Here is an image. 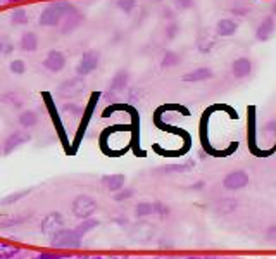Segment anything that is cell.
Returning a JSON list of instances; mask_svg holds the SVG:
<instances>
[{
	"mask_svg": "<svg viewBox=\"0 0 276 259\" xmlns=\"http://www.w3.org/2000/svg\"><path fill=\"white\" fill-rule=\"evenodd\" d=\"M274 33V19L271 16H266L261 25L255 30V38L258 42H268Z\"/></svg>",
	"mask_w": 276,
	"mask_h": 259,
	"instance_id": "obj_13",
	"label": "cell"
},
{
	"mask_svg": "<svg viewBox=\"0 0 276 259\" xmlns=\"http://www.w3.org/2000/svg\"><path fill=\"white\" fill-rule=\"evenodd\" d=\"M63 228H64V218H63V214H59V213L47 214L45 218L42 220V225H40L42 233L49 235V237H52V235L57 233Z\"/></svg>",
	"mask_w": 276,
	"mask_h": 259,
	"instance_id": "obj_7",
	"label": "cell"
},
{
	"mask_svg": "<svg viewBox=\"0 0 276 259\" xmlns=\"http://www.w3.org/2000/svg\"><path fill=\"white\" fill-rule=\"evenodd\" d=\"M66 55L61 50H50L44 59V68L50 73H61L66 68Z\"/></svg>",
	"mask_w": 276,
	"mask_h": 259,
	"instance_id": "obj_8",
	"label": "cell"
},
{
	"mask_svg": "<svg viewBox=\"0 0 276 259\" xmlns=\"http://www.w3.org/2000/svg\"><path fill=\"white\" fill-rule=\"evenodd\" d=\"M274 149H276V145H274Z\"/></svg>",
	"mask_w": 276,
	"mask_h": 259,
	"instance_id": "obj_42",
	"label": "cell"
},
{
	"mask_svg": "<svg viewBox=\"0 0 276 259\" xmlns=\"http://www.w3.org/2000/svg\"><path fill=\"white\" fill-rule=\"evenodd\" d=\"M128 82H130V74H128L126 69H120L111 79V87H109V92L111 93H120L128 87Z\"/></svg>",
	"mask_w": 276,
	"mask_h": 259,
	"instance_id": "obj_14",
	"label": "cell"
},
{
	"mask_svg": "<svg viewBox=\"0 0 276 259\" xmlns=\"http://www.w3.org/2000/svg\"><path fill=\"white\" fill-rule=\"evenodd\" d=\"M212 76L214 73L211 68H195L192 71L185 73L182 79L185 83H201V82H206V79H211Z\"/></svg>",
	"mask_w": 276,
	"mask_h": 259,
	"instance_id": "obj_12",
	"label": "cell"
},
{
	"mask_svg": "<svg viewBox=\"0 0 276 259\" xmlns=\"http://www.w3.org/2000/svg\"><path fill=\"white\" fill-rule=\"evenodd\" d=\"M255 106L247 107V147L252 155L258 157H268L273 154V150H263L258 145V114H255Z\"/></svg>",
	"mask_w": 276,
	"mask_h": 259,
	"instance_id": "obj_1",
	"label": "cell"
},
{
	"mask_svg": "<svg viewBox=\"0 0 276 259\" xmlns=\"http://www.w3.org/2000/svg\"><path fill=\"white\" fill-rule=\"evenodd\" d=\"M14 52V44L7 36H0V55H11Z\"/></svg>",
	"mask_w": 276,
	"mask_h": 259,
	"instance_id": "obj_25",
	"label": "cell"
},
{
	"mask_svg": "<svg viewBox=\"0 0 276 259\" xmlns=\"http://www.w3.org/2000/svg\"><path fill=\"white\" fill-rule=\"evenodd\" d=\"M61 257H63L61 254H52V252H42L36 256V259H61Z\"/></svg>",
	"mask_w": 276,
	"mask_h": 259,
	"instance_id": "obj_34",
	"label": "cell"
},
{
	"mask_svg": "<svg viewBox=\"0 0 276 259\" xmlns=\"http://www.w3.org/2000/svg\"><path fill=\"white\" fill-rule=\"evenodd\" d=\"M131 195H133L131 188H121V190H117L116 194H114V199H116V201H125V199H130Z\"/></svg>",
	"mask_w": 276,
	"mask_h": 259,
	"instance_id": "obj_31",
	"label": "cell"
},
{
	"mask_svg": "<svg viewBox=\"0 0 276 259\" xmlns=\"http://www.w3.org/2000/svg\"><path fill=\"white\" fill-rule=\"evenodd\" d=\"M180 63V57H178V54L173 50H168L166 54L163 55V61H161V66H163L164 69H168V68H174L176 64Z\"/></svg>",
	"mask_w": 276,
	"mask_h": 259,
	"instance_id": "obj_22",
	"label": "cell"
},
{
	"mask_svg": "<svg viewBox=\"0 0 276 259\" xmlns=\"http://www.w3.org/2000/svg\"><path fill=\"white\" fill-rule=\"evenodd\" d=\"M111 259H128V257H125V256H114V257H111Z\"/></svg>",
	"mask_w": 276,
	"mask_h": 259,
	"instance_id": "obj_38",
	"label": "cell"
},
{
	"mask_svg": "<svg viewBox=\"0 0 276 259\" xmlns=\"http://www.w3.org/2000/svg\"><path fill=\"white\" fill-rule=\"evenodd\" d=\"M190 166H185V164H180V166H171V168H166L164 171L168 173H180V171H188Z\"/></svg>",
	"mask_w": 276,
	"mask_h": 259,
	"instance_id": "obj_33",
	"label": "cell"
},
{
	"mask_svg": "<svg viewBox=\"0 0 276 259\" xmlns=\"http://www.w3.org/2000/svg\"><path fill=\"white\" fill-rule=\"evenodd\" d=\"M28 192L30 190H23V192H14V194H11V195H7V197H4L2 201H0V204H14V202H17L19 199H23Z\"/></svg>",
	"mask_w": 276,
	"mask_h": 259,
	"instance_id": "obj_29",
	"label": "cell"
},
{
	"mask_svg": "<svg viewBox=\"0 0 276 259\" xmlns=\"http://www.w3.org/2000/svg\"><path fill=\"white\" fill-rule=\"evenodd\" d=\"M250 73H252V61L249 57H239L236 61H233L231 74L236 79H244L247 76H250Z\"/></svg>",
	"mask_w": 276,
	"mask_h": 259,
	"instance_id": "obj_11",
	"label": "cell"
},
{
	"mask_svg": "<svg viewBox=\"0 0 276 259\" xmlns=\"http://www.w3.org/2000/svg\"><path fill=\"white\" fill-rule=\"evenodd\" d=\"M71 211H73V214L76 216V218L88 220L90 216L97 211V202H95L93 197L82 194L73 201V204H71Z\"/></svg>",
	"mask_w": 276,
	"mask_h": 259,
	"instance_id": "obj_3",
	"label": "cell"
},
{
	"mask_svg": "<svg viewBox=\"0 0 276 259\" xmlns=\"http://www.w3.org/2000/svg\"><path fill=\"white\" fill-rule=\"evenodd\" d=\"M19 2H23V0H9V4H19Z\"/></svg>",
	"mask_w": 276,
	"mask_h": 259,
	"instance_id": "obj_37",
	"label": "cell"
},
{
	"mask_svg": "<svg viewBox=\"0 0 276 259\" xmlns=\"http://www.w3.org/2000/svg\"><path fill=\"white\" fill-rule=\"evenodd\" d=\"M90 259H102V257H98V256H95V257H90Z\"/></svg>",
	"mask_w": 276,
	"mask_h": 259,
	"instance_id": "obj_40",
	"label": "cell"
},
{
	"mask_svg": "<svg viewBox=\"0 0 276 259\" xmlns=\"http://www.w3.org/2000/svg\"><path fill=\"white\" fill-rule=\"evenodd\" d=\"M247 185H249V175H247V171H244V169H236V171L228 173L225 180H223V187L231 192L242 190Z\"/></svg>",
	"mask_w": 276,
	"mask_h": 259,
	"instance_id": "obj_6",
	"label": "cell"
},
{
	"mask_svg": "<svg viewBox=\"0 0 276 259\" xmlns=\"http://www.w3.org/2000/svg\"><path fill=\"white\" fill-rule=\"evenodd\" d=\"M135 214L138 218H145V216L154 214V204H150V202H140L135 209Z\"/></svg>",
	"mask_w": 276,
	"mask_h": 259,
	"instance_id": "obj_23",
	"label": "cell"
},
{
	"mask_svg": "<svg viewBox=\"0 0 276 259\" xmlns=\"http://www.w3.org/2000/svg\"><path fill=\"white\" fill-rule=\"evenodd\" d=\"M125 175L121 173H114V175H106L102 176V185L107 188L109 192H114L116 194L117 190H121L123 185H125Z\"/></svg>",
	"mask_w": 276,
	"mask_h": 259,
	"instance_id": "obj_15",
	"label": "cell"
},
{
	"mask_svg": "<svg viewBox=\"0 0 276 259\" xmlns=\"http://www.w3.org/2000/svg\"><path fill=\"white\" fill-rule=\"evenodd\" d=\"M216 45V38L211 35H207V33H204L202 36H199V40H197V49L199 52H211L212 50V47Z\"/></svg>",
	"mask_w": 276,
	"mask_h": 259,
	"instance_id": "obj_20",
	"label": "cell"
},
{
	"mask_svg": "<svg viewBox=\"0 0 276 259\" xmlns=\"http://www.w3.org/2000/svg\"><path fill=\"white\" fill-rule=\"evenodd\" d=\"M59 90L66 93V95H76V93H80L83 90V79L82 76H78V78H71V79H66V82L61 85L59 87Z\"/></svg>",
	"mask_w": 276,
	"mask_h": 259,
	"instance_id": "obj_17",
	"label": "cell"
},
{
	"mask_svg": "<svg viewBox=\"0 0 276 259\" xmlns=\"http://www.w3.org/2000/svg\"><path fill=\"white\" fill-rule=\"evenodd\" d=\"M9 69H11L12 74H17V76H21V74L26 73V63L23 59H12L11 64H9Z\"/></svg>",
	"mask_w": 276,
	"mask_h": 259,
	"instance_id": "obj_24",
	"label": "cell"
},
{
	"mask_svg": "<svg viewBox=\"0 0 276 259\" xmlns=\"http://www.w3.org/2000/svg\"><path fill=\"white\" fill-rule=\"evenodd\" d=\"M74 6L69 2H55V4H50V6H47L44 11L40 12V16H38V23H40V26H45V28H55L59 26L61 23H63L64 16L68 14L71 9Z\"/></svg>",
	"mask_w": 276,
	"mask_h": 259,
	"instance_id": "obj_2",
	"label": "cell"
},
{
	"mask_svg": "<svg viewBox=\"0 0 276 259\" xmlns=\"http://www.w3.org/2000/svg\"><path fill=\"white\" fill-rule=\"evenodd\" d=\"M82 23H83V14L76 7H73L64 16L63 23H61V33H63V35H69V33H73L74 30H78Z\"/></svg>",
	"mask_w": 276,
	"mask_h": 259,
	"instance_id": "obj_10",
	"label": "cell"
},
{
	"mask_svg": "<svg viewBox=\"0 0 276 259\" xmlns=\"http://www.w3.org/2000/svg\"><path fill=\"white\" fill-rule=\"evenodd\" d=\"M154 2H159V0H154Z\"/></svg>",
	"mask_w": 276,
	"mask_h": 259,
	"instance_id": "obj_41",
	"label": "cell"
},
{
	"mask_svg": "<svg viewBox=\"0 0 276 259\" xmlns=\"http://www.w3.org/2000/svg\"><path fill=\"white\" fill-rule=\"evenodd\" d=\"M271 11H273V14H274V16H276V2L273 4V7H271Z\"/></svg>",
	"mask_w": 276,
	"mask_h": 259,
	"instance_id": "obj_36",
	"label": "cell"
},
{
	"mask_svg": "<svg viewBox=\"0 0 276 259\" xmlns=\"http://www.w3.org/2000/svg\"><path fill=\"white\" fill-rule=\"evenodd\" d=\"M30 140H31V136H30V133H26V131H23V130L14 131V133L7 136L6 142H4V154L6 155L12 154L14 150L19 149L21 145H25L26 142H30Z\"/></svg>",
	"mask_w": 276,
	"mask_h": 259,
	"instance_id": "obj_9",
	"label": "cell"
},
{
	"mask_svg": "<svg viewBox=\"0 0 276 259\" xmlns=\"http://www.w3.org/2000/svg\"><path fill=\"white\" fill-rule=\"evenodd\" d=\"M63 111L66 112V114H73V116H80V114H82V107H80L78 104H64Z\"/></svg>",
	"mask_w": 276,
	"mask_h": 259,
	"instance_id": "obj_30",
	"label": "cell"
},
{
	"mask_svg": "<svg viewBox=\"0 0 276 259\" xmlns=\"http://www.w3.org/2000/svg\"><path fill=\"white\" fill-rule=\"evenodd\" d=\"M116 6L120 11H123L125 14H130L133 9L136 7V0H117Z\"/></svg>",
	"mask_w": 276,
	"mask_h": 259,
	"instance_id": "obj_27",
	"label": "cell"
},
{
	"mask_svg": "<svg viewBox=\"0 0 276 259\" xmlns=\"http://www.w3.org/2000/svg\"><path fill=\"white\" fill-rule=\"evenodd\" d=\"M97 225H98V221L97 220H87V221H83V223L82 225H80V227L78 228H76V232H78L80 235H82V237H83V233H87V232H90V230H92V228H95V227H97Z\"/></svg>",
	"mask_w": 276,
	"mask_h": 259,
	"instance_id": "obj_28",
	"label": "cell"
},
{
	"mask_svg": "<svg viewBox=\"0 0 276 259\" xmlns=\"http://www.w3.org/2000/svg\"><path fill=\"white\" fill-rule=\"evenodd\" d=\"M52 247L55 249H64V247H78L82 244V235H80L76 230H59L57 233L52 235L50 240Z\"/></svg>",
	"mask_w": 276,
	"mask_h": 259,
	"instance_id": "obj_4",
	"label": "cell"
},
{
	"mask_svg": "<svg viewBox=\"0 0 276 259\" xmlns=\"http://www.w3.org/2000/svg\"><path fill=\"white\" fill-rule=\"evenodd\" d=\"M19 254V247L14 244L0 242V259H12Z\"/></svg>",
	"mask_w": 276,
	"mask_h": 259,
	"instance_id": "obj_21",
	"label": "cell"
},
{
	"mask_svg": "<svg viewBox=\"0 0 276 259\" xmlns=\"http://www.w3.org/2000/svg\"><path fill=\"white\" fill-rule=\"evenodd\" d=\"M19 47L25 52H35L38 49V36L35 31H25L19 40Z\"/></svg>",
	"mask_w": 276,
	"mask_h": 259,
	"instance_id": "obj_18",
	"label": "cell"
},
{
	"mask_svg": "<svg viewBox=\"0 0 276 259\" xmlns=\"http://www.w3.org/2000/svg\"><path fill=\"white\" fill-rule=\"evenodd\" d=\"M98 61H101V55H98L97 50H85L82 59L78 63V68H76V73L78 76H88L92 74L98 66Z\"/></svg>",
	"mask_w": 276,
	"mask_h": 259,
	"instance_id": "obj_5",
	"label": "cell"
},
{
	"mask_svg": "<svg viewBox=\"0 0 276 259\" xmlns=\"http://www.w3.org/2000/svg\"><path fill=\"white\" fill-rule=\"evenodd\" d=\"M11 19L14 25H26L28 23V14L25 9H16L12 14H11Z\"/></svg>",
	"mask_w": 276,
	"mask_h": 259,
	"instance_id": "obj_26",
	"label": "cell"
},
{
	"mask_svg": "<svg viewBox=\"0 0 276 259\" xmlns=\"http://www.w3.org/2000/svg\"><path fill=\"white\" fill-rule=\"evenodd\" d=\"M236 21L230 19V17H225V19L218 21L216 25V35L218 36H223V38H228V36H233L236 33Z\"/></svg>",
	"mask_w": 276,
	"mask_h": 259,
	"instance_id": "obj_16",
	"label": "cell"
},
{
	"mask_svg": "<svg viewBox=\"0 0 276 259\" xmlns=\"http://www.w3.org/2000/svg\"><path fill=\"white\" fill-rule=\"evenodd\" d=\"M188 259H206V257H195V256H190Z\"/></svg>",
	"mask_w": 276,
	"mask_h": 259,
	"instance_id": "obj_39",
	"label": "cell"
},
{
	"mask_svg": "<svg viewBox=\"0 0 276 259\" xmlns=\"http://www.w3.org/2000/svg\"><path fill=\"white\" fill-rule=\"evenodd\" d=\"M17 121L25 130L33 128V126L38 125V114L36 111H23L21 114L17 116Z\"/></svg>",
	"mask_w": 276,
	"mask_h": 259,
	"instance_id": "obj_19",
	"label": "cell"
},
{
	"mask_svg": "<svg viewBox=\"0 0 276 259\" xmlns=\"http://www.w3.org/2000/svg\"><path fill=\"white\" fill-rule=\"evenodd\" d=\"M193 0H176V6H178L180 9H188L192 7Z\"/></svg>",
	"mask_w": 276,
	"mask_h": 259,
	"instance_id": "obj_35",
	"label": "cell"
},
{
	"mask_svg": "<svg viewBox=\"0 0 276 259\" xmlns=\"http://www.w3.org/2000/svg\"><path fill=\"white\" fill-rule=\"evenodd\" d=\"M178 35V25H169L168 28H166V36L171 40L174 38V36Z\"/></svg>",
	"mask_w": 276,
	"mask_h": 259,
	"instance_id": "obj_32",
	"label": "cell"
}]
</instances>
